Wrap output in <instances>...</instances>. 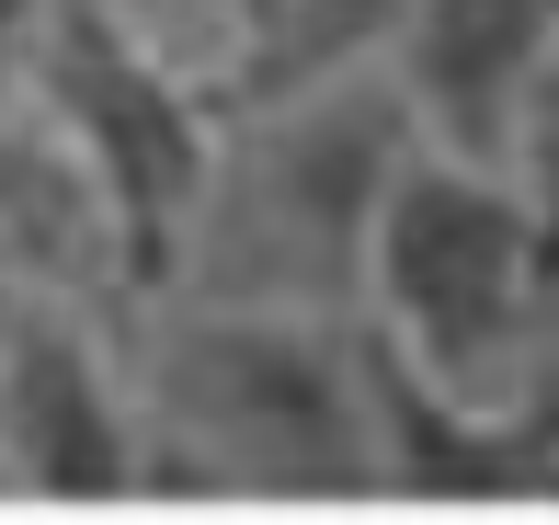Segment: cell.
I'll return each instance as SVG.
<instances>
[{"label":"cell","instance_id":"9","mask_svg":"<svg viewBox=\"0 0 559 525\" xmlns=\"http://www.w3.org/2000/svg\"><path fill=\"white\" fill-rule=\"evenodd\" d=\"M412 0H240V46L217 69V104H263V92L332 81V69H377Z\"/></svg>","mask_w":559,"mask_h":525},{"label":"cell","instance_id":"6","mask_svg":"<svg viewBox=\"0 0 559 525\" xmlns=\"http://www.w3.org/2000/svg\"><path fill=\"white\" fill-rule=\"evenodd\" d=\"M354 366H366V434H377V503H468L514 514L559 503V399L548 378L491 399L412 366L377 320H354Z\"/></svg>","mask_w":559,"mask_h":525},{"label":"cell","instance_id":"5","mask_svg":"<svg viewBox=\"0 0 559 525\" xmlns=\"http://www.w3.org/2000/svg\"><path fill=\"white\" fill-rule=\"evenodd\" d=\"M0 491L23 503H138V378L126 309L35 286L0 332Z\"/></svg>","mask_w":559,"mask_h":525},{"label":"cell","instance_id":"4","mask_svg":"<svg viewBox=\"0 0 559 525\" xmlns=\"http://www.w3.org/2000/svg\"><path fill=\"white\" fill-rule=\"evenodd\" d=\"M35 115L81 148L92 194L115 217V263L126 297H160L171 263H183L194 194H206L217 160V92H194L160 46L126 23V0H46L35 35Z\"/></svg>","mask_w":559,"mask_h":525},{"label":"cell","instance_id":"1","mask_svg":"<svg viewBox=\"0 0 559 525\" xmlns=\"http://www.w3.org/2000/svg\"><path fill=\"white\" fill-rule=\"evenodd\" d=\"M138 378V503H377L354 320L274 297H126Z\"/></svg>","mask_w":559,"mask_h":525},{"label":"cell","instance_id":"8","mask_svg":"<svg viewBox=\"0 0 559 525\" xmlns=\"http://www.w3.org/2000/svg\"><path fill=\"white\" fill-rule=\"evenodd\" d=\"M0 240L35 286H69V297H104L126 309V263H115V217L92 194L81 148L35 115V92L0 104Z\"/></svg>","mask_w":559,"mask_h":525},{"label":"cell","instance_id":"2","mask_svg":"<svg viewBox=\"0 0 559 525\" xmlns=\"http://www.w3.org/2000/svg\"><path fill=\"white\" fill-rule=\"evenodd\" d=\"M412 148H423V127L400 104L389 58L263 92V104H217V160H206V194H194L171 286L354 320L366 309L377 206H389Z\"/></svg>","mask_w":559,"mask_h":525},{"label":"cell","instance_id":"11","mask_svg":"<svg viewBox=\"0 0 559 525\" xmlns=\"http://www.w3.org/2000/svg\"><path fill=\"white\" fill-rule=\"evenodd\" d=\"M35 35H46V0H0V104L35 81Z\"/></svg>","mask_w":559,"mask_h":525},{"label":"cell","instance_id":"7","mask_svg":"<svg viewBox=\"0 0 559 525\" xmlns=\"http://www.w3.org/2000/svg\"><path fill=\"white\" fill-rule=\"evenodd\" d=\"M548 46H559V0H412L389 35V81L412 104L423 148L514 160V127H525Z\"/></svg>","mask_w":559,"mask_h":525},{"label":"cell","instance_id":"3","mask_svg":"<svg viewBox=\"0 0 559 525\" xmlns=\"http://www.w3.org/2000/svg\"><path fill=\"white\" fill-rule=\"evenodd\" d=\"M412 366H435L456 389H537L548 332H559V286H548V240L537 206L502 160H456V148H412L377 206V252H366V309Z\"/></svg>","mask_w":559,"mask_h":525},{"label":"cell","instance_id":"12","mask_svg":"<svg viewBox=\"0 0 559 525\" xmlns=\"http://www.w3.org/2000/svg\"><path fill=\"white\" fill-rule=\"evenodd\" d=\"M23 297H35V274H23V263H12V240H0V332H12V309H23Z\"/></svg>","mask_w":559,"mask_h":525},{"label":"cell","instance_id":"10","mask_svg":"<svg viewBox=\"0 0 559 525\" xmlns=\"http://www.w3.org/2000/svg\"><path fill=\"white\" fill-rule=\"evenodd\" d=\"M525 183V206H537V240H548V286H559V46L537 69V92H525V127H514V160H502Z\"/></svg>","mask_w":559,"mask_h":525}]
</instances>
